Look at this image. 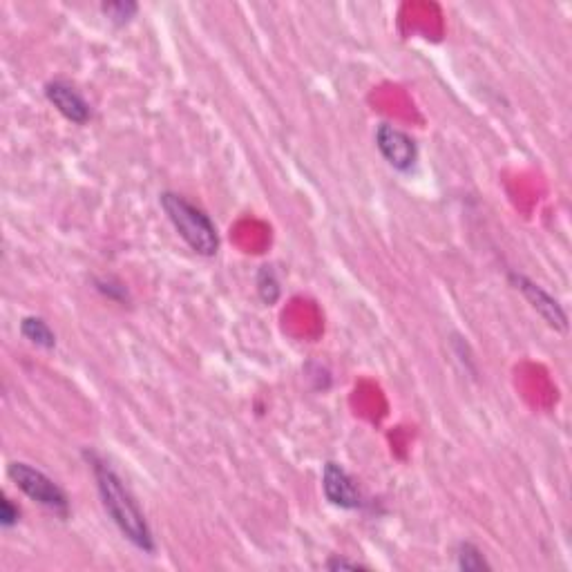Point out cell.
I'll list each match as a JSON object with an SVG mask.
<instances>
[{"label":"cell","instance_id":"1","mask_svg":"<svg viewBox=\"0 0 572 572\" xmlns=\"http://www.w3.org/2000/svg\"><path fill=\"white\" fill-rule=\"evenodd\" d=\"M88 459L92 463L94 479H97L101 503L110 514L114 526L121 530V535L135 548L143 552H155V537H152L148 521L139 510L135 497H132L126 485L119 479V474L112 470L110 463L99 459V456L90 454Z\"/></svg>","mask_w":572,"mask_h":572},{"label":"cell","instance_id":"2","mask_svg":"<svg viewBox=\"0 0 572 572\" xmlns=\"http://www.w3.org/2000/svg\"><path fill=\"white\" fill-rule=\"evenodd\" d=\"M161 208H164L170 224L175 226L181 240H184L190 249L204 257H213L219 249V235L213 224V219L208 217L202 208L190 204L186 197L177 193H161L159 195Z\"/></svg>","mask_w":572,"mask_h":572},{"label":"cell","instance_id":"3","mask_svg":"<svg viewBox=\"0 0 572 572\" xmlns=\"http://www.w3.org/2000/svg\"><path fill=\"white\" fill-rule=\"evenodd\" d=\"M9 479L16 483L18 490H23L32 501L41 503L43 508L52 510L59 517L70 514V499L63 492L61 485H56L45 472L36 470L30 463H9L7 467Z\"/></svg>","mask_w":572,"mask_h":572},{"label":"cell","instance_id":"4","mask_svg":"<svg viewBox=\"0 0 572 572\" xmlns=\"http://www.w3.org/2000/svg\"><path fill=\"white\" fill-rule=\"evenodd\" d=\"M376 146L380 155L387 159V164L396 168L398 173H409L416 166L418 148L416 141L407 135V132L398 130L389 123H383L376 130Z\"/></svg>","mask_w":572,"mask_h":572},{"label":"cell","instance_id":"5","mask_svg":"<svg viewBox=\"0 0 572 572\" xmlns=\"http://www.w3.org/2000/svg\"><path fill=\"white\" fill-rule=\"evenodd\" d=\"M510 280L523 295H526V300L532 304V309H535L552 329H559V331L566 329V324H568L566 311L561 309V304L552 298L548 291H543L537 282L528 280L526 275H521V273H512Z\"/></svg>","mask_w":572,"mask_h":572},{"label":"cell","instance_id":"6","mask_svg":"<svg viewBox=\"0 0 572 572\" xmlns=\"http://www.w3.org/2000/svg\"><path fill=\"white\" fill-rule=\"evenodd\" d=\"M322 488L324 494H327L329 503L338 505L342 510H356L362 505L360 490L356 488L354 479H351L345 467H340L338 463L324 465Z\"/></svg>","mask_w":572,"mask_h":572},{"label":"cell","instance_id":"7","mask_svg":"<svg viewBox=\"0 0 572 572\" xmlns=\"http://www.w3.org/2000/svg\"><path fill=\"white\" fill-rule=\"evenodd\" d=\"M45 97L52 106L59 110L65 119L83 126L90 119V103L85 101L79 92H76L70 83L65 81H52L45 85Z\"/></svg>","mask_w":572,"mask_h":572},{"label":"cell","instance_id":"8","mask_svg":"<svg viewBox=\"0 0 572 572\" xmlns=\"http://www.w3.org/2000/svg\"><path fill=\"white\" fill-rule=\"evenodd\" d=\"M21 333L23 336L34 342L36 347H43V349H54L56 345V336L54 331L47 327V322L41 318H25L21 322Z\"/></svg>","mask_w":572,"mask_h":572},{"label":"cell","instance_id":"9","mask_svg":"<svg viewBox=\"0 0 572 572\" xmlns=\"http://www.w3.org/2000/svg\"><path fill=\"white\" fill-rule=\"evenodd\" d=\"M257 293L266 304L278 302L280 298V280L271 266H262L260 273H257Z\"/></svg>","mask_w":572,"mask_h":572},{"label":"cell","instance_id":"10","mask_svg":"<svg viewBox=\"0 0 572 572\" xmlns=\"http://www.w3.org/2000/svg\"><path fill=\"white\" fill-rule=\"evenodd\" d=\"M459 568L467 572L476 570H488L490 564L485 561L483 552L474 546V543H461L459 546Z\"/></svg>","mask_w":572,"mask_h":572},{"label":"cell","instance_id":"11","mask_svg":"<svg viewBox=\"0 0 572 572\" xmlns=\"http://www.w3.org/2000/svg\"><path fill=\"white\" fill-rule=\"evenodd\" d=\"M137 9V3H108L103 5V14H106L114 25H126L135 18Z\"/></svg>","mask_w":572,"mask_h":572},{"label":"cell","instance_id":"12","mask_svg":"<svg viewBox=\"0 0 572 572\" xmlns=\"http://www.w3.org/2000/svg\"><path fill=\"white\" fill-rule=\"evenodd\" d=\"M18 519H21V510H18L7 497H3V501H0V526L12 528L16 526Z\"/></svg>","mask_w":572,"mask_h":572},{"label":"cell","instance_id":"13","mask_svg":"<svg viewBox=\"0 0 572 572\" xmlns=\"http://www.w3.org/2000/svg\"><path fill=\"white\" fill-rule=\"evenodd\" d=\"M329 570H358V568H365L362 564H358V561H349V559H342V557H333L329 564H327Z\"/></svg>","mask_w":572,"mask_h":572}]
</instances>
